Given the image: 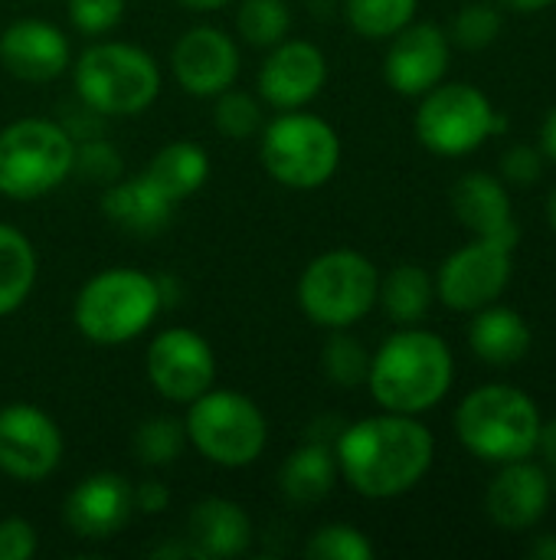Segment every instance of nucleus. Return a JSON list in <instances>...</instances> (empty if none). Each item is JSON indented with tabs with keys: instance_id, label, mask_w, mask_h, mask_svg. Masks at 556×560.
Masks as SVG:
<instances>
[{
	"instance_id": "nucleus-16",
	"label": "nucleus",
	"mask_w": 556,
	"mask_h": 560,
	"mask_svg": "<svg viewBox=\"0 0 556 560\" xmlns=\"http://www.w3.org/2000/svg\"><path fill=\"white\" fill-rule=\"evenodd\" d=\"M383 79L393 92L419 98L446 79L449 69V36L436 23H410L390 36Z\"/></svg>"
},
{
	"instance_id": "nucleus-45",
	"label": "nucleus",
	"mask_w": 556,
	"mask_h": 560,
	"mask_svg": "<svg viewBox=\"0 0 556 560\" xmlns=\"http://www.w3.org/2000/svg\"><path fill=\"white\" fill-rule=\"evenodd\" d=\"M547 223H551V230L556 233V187L551 190V197H547Z\"/></svg>"
},
{
	"instance_id": "nucleus-6",
	"label": "nucleus",
	"mask_w": 556,
	"mask_h": 560,
	"mask_svg": "<svg viewBox=\"0 0 556 560\" xmlns=\"http://www.w3.org/2000/svg\"><path fill=\"white\" fill-rule=\"evenodd\" d=\"M187 443L213 466L246 469L269 443V423L259 404L239 390H203L187 404Z\"/></svg>"
},
{
	"instance_id": "nucleus-44",
	"label": "nucleus",
	"mask_w": 556,
	"mask_h": 560,
	"mask_svg": "<svg viewBox=\"0 0 556 560\" xmlns=\"http://www.w3.org/2000/svg\"><path fill=\"white\" fill-rule=\"evenodd\" d=\"M177 3L187 7V10H197V13H210V10H223L233 0H177Z\"/></svg>"
},
{
	"instance_id": "nucleus-22",
	"label": "nucleus",
	"mask_w": 556,
	"mask_h": 560,
	"mask_svg": "<svg viewBox=\"0 0 556 560\" xmlns=\"http://www.w3.org/2000/svg\"><path fill=\"white\" fill-rule=\"evenodd\" d=\"M102 213L128 230V233H157L170 223L177 203L147 177V174H138V177H128V180H111L102 194Z\"/></svg>"
},
{
	"instance_id": "nucleus-4",
	"label": "nucleus",
	"mask_w": 556,
	"mask_h": 560,
	"mask_svg": "<svg viewBox=\"0 0 556 560\" xmlns=\"http://www.w3.org/2000/svg\"><path fill=\"white\" fill-rule=\"evenodd\" d=\"M164 305V289L144 269H102L75 295L72 322L95 345H125L144 335Z\"/></svg>"
},
{
	"instance_id": "nucleus-29",
	"label": "nucleus",
	"mask_w": 556,
	"mask_h": 560,
	"mask_svg": "<svg viewBox=\"0 0 556 560\" xmlns=\"http://www.w3.org/2000/svg\"><path fill=\"white\" fill-rule=\"evenodd\" d=\"M236 30L249 46L269 49L288 36L292 10L285 0H242L236 13Z\"/></svg>"
},
{
	"instance_id": "nucleus-20",
	"label": "nucleus",
	"mask_w": 556,
	"mask_h": 560,
	"mask_svg": "<svg viewBox=\"0 0 556 560\" xmlns=\"http://www.w3.org/2000/svg\"><path fill=\"white\" fill-rule=\"evenodd\" d=\"M452 210H456L459 223L482 240H495L508 249H514L521 240V226L514 220L511 194L492 174L472 171V174L459 177L452 187Z\"/></svg>"
},
{
	"instance_id": "nucleus-9",
	"label": "nucleus",
	"mask_w": 556,
	"mask_h": 560,
	"mask_svg": "<svg viewBox=\"0 0 556 560\" xmlns=\"http://www.w3.org/2000/svg\"><path fill=\"white\" fill-rule=\"evenodd\" d=\"M262 164L272 180L292 190H315L338 174V131L301 108H288L262 128Z\"/></svg>"
},
{
	"instance_id": "nucleus-10",
	"label": "nucleus",
	"mask_w": 556,
	"mask_h": 560,
	"mask_svg": "<svg viewBox=\"0 0 556 560\" xmlns=\"http://www.w3.org/2000/svg\"><path fill=\"white\" fill-rule=\"evenodd\" d=\"M419 98L416 138L426 151L439 158H465L492 135L495 105L482 89L469 82H439Z\"/></svg>"
},
{
	"instance_id": "nucleus-1",
	"label": "nucleus",
	"mask_w": 556,
	"mask_h": 560,
	"mask_svg": "<svg viewBox=\"0 0 556 560\" xmlns=\"http://www.w3.org/2000/svg\"><path fill=\"white\" fill-rule=\"evenodd\" d=\"M338 472L364 499H397L423 482L433 466V433L410 413L364 417L334 443Z\"/></svg>"
},
{
	"instance_id": "nucleus-26",
	"label": "nucleus",
	"mask_w": 556,
	"mask_h": 560,
	"mask_svg": "<svg viewBox=\"0 0 556 560\" xmlns=\"http://www.w3.org/2000/svg\"><path fill=\"white\" fill-rule=\"evenodd\" d=\"M433 299H436V282L416 262L393 266L380 279V292H377V302L383 305V312L397 325H416V322H423L429 315V308H433Z\"/></svg>"
},
{
	"instance_id": "nucleus-41",
	"label": "nucleus",
	"mask_w": 556,
	"mask_h": 560,
	"mask_svg": "<svg viewBox=\"0 0 556 560\" xmlns=\"http://www.w3.org/2000/svg\"><path fill=\"white\" fill-rule=\"evenodd\" d=\"M537 450L547 456V463L556 469V420L551 423H541V440H537Z\"/></svg>"
},
{
	"instance_id": "nucleus-18",
	"label": "nucleus",
	"mask_w": 556,
	"mask_h": 560,
	"mask_svg": "<svg viewBox=\"0 0 556 560\" xmlns=\"http://www.w3.org/2000/svg\"><path fill=\"white\" fill-rule=\"evenodd\" d=\"M69 62L66 33L46 20H16L0 33V66L20 82H52Z\"/></svg>"
},
{
	"instance_id": "nucleus-34",
	"label": "nucleus",
	"mask_w": 556,
	"mask_h": 560,
	"mask_svg": "<svg viewBox=\"0 0 556 560\" xmlns=\"http://www.w3.org/2000/svg\"><path fill=\"white\" fill-rule=\"evenodd\" d=\"M498 36H501V13L485 0L465 3L452 20V39L462 49H488Z\"/></svg>"
},
{
	"instance_id": "nucleus-25",
	"label": "nucleus",
	"mask_w": 556,
	"mask_h": 560,
	"mask_svg": "<svg viewBox=\"0 0 556 560\" xmlns=\"http://www.w3.org/2000/svg\"><path fill=\"white\" fill-rule=\"evenodd\" d=\"M144 174H147L174 203H180V200L193 197V194L206 184V177H210V158H206V151H203L200 144H193V141H170V144H164V148L147 161Z\"/></svg>"
},
{
	"instance_id": "nucleus-3",
	"label": "nucleus",
	"mask_w": 556,
	"mask_h": 560,
	"mask_svg": "<svg viewBox=\"0 0 556 560\" xmlns=\"http://www.w3.org/2000/svg\"><path fill=\"white\" fill-rule=\"evenodd\" d=\"M541 423L537 404L511 384L478 387L456 410V436L462 446L472 456L501 466L537 453Z\"/></svg>"
},
{
	"instance_id": "nucleus-42",
	"label": "nucleus",
	"mask_w": 556,
	"mask_h": 560,
	"mask_svg": "<svg viewBox=\"0 0 556 560\" xmlns=\"http://www.w3.org/2000/svg\"><path fill=\"white\" fill-rule=\"evenodd\" d=\"M528 555L534 560H556V535H541L531 541Z\"/></svg>"
},
{
	"instance_id": "nucleus-2",
	"label": "nucleus",
	"mask_w": 556,
	"mask_h": 560,
	"mask_svg": "<svg viewBox=\"0 0 556 560\" xmlns=\"http://www.w3.org/2000/svg\"><path fill=\"white\" fill-rule=\"evenodd\" d=\"M452 374L449 345L433 331L403 325L370 354L367 387L383 410L419 417L449 394Z\"/></svg>"
},
{
	"instance_id": "nucleus-23",
	"label": "nucleus",
	"mask_w": 556,
	"mask_h": 560,
	"mask_svg": "<svg viewBox=\"0 0 556 560\" xmlns=\"http://www.w3.org/2000/svg\"><path fill=\"white\" fill-rule=\"evenodd\" d=\"M531 341H534V335H531L524 315H518L514 308L495 305V302L478 308L475 322L469 325V345H472L475 358L492 368H511V364L524 361V354L531 351Z\"/></svg>"
},
{
	"instance_id": "nucleus-28",
	"label": "nucleus",
	"mask_w": 556,
	"mask_h": 560,
	"mask_svg": "<svg viewBox=\"0 0 556 560\" xmlns=\"http://www.w3.org/2000/svg\"><path fill=\"white\" fill-rule=\"evenodd\" d=\"M419 0H344L347 23L364 39H390L413 23Z\"/></svg>"
},
{
	"instance_id": "nucleus-21",
	"label": "nucleus",
	"mask_w": 556,
	"mask_h": 560,
	"mask_svg": "<svg viewBox=\"0 0 556 560\" xmlns=\"http://www.w3.org/2000/svg\"><path fill=\"white\" fill-rule=\"evenodd\" d=\"M187 541L203 558H239L252 545V522L242 505L229 499H203L187 515Z\"/></svg>"
},
{
	"instance_id": "nucleus-35",
	"label": "nucleus",
	"mask_w": 556,
	"mask_h": 560,
	"mask_svg": "<svg viewBox=\"0 0 556 560\" xmlns=\"http://www.w3.org/2000/svg\"><path fill=\"white\" fill-rule=\"evenodd\" d=\"M121 154L115 151V144L108 141H98V138H85L82 144L75 141V161H72V171L82 174L85 180H95V184H111L121 177Z\"/></svg>"
},
{
	"instance_id": "nucleus-13",
	"label": "nucleus",
	"mask_w": 556,
	"mask_h": 560,
	"mask_svg": "<svg viewBox=\"0 0 556 560\" xmlns=\"http://www.w3.org/2000/svg\"><path fill=\"white\" fill-rule=\"evenodd\" d=\"M151 387L170 404H190L216 381V358L203 335L190 328H164L144 358Z\"/></svg>"
},
{
	"instance_id": "nucleus-8",
	"label": "nucleus",
	"mask_w": 556,
	"mask_h": 560,
	"mask_svg": "<svg viewBox=\"0 0 556 560\" xmlns=\"http://www.w3.org/2000/svg\"><path fill=\"white\" fill-rule=\"evenodd\" d=\"M380 272L357 249H328L315 256L298 279V305L308 322L334 331L351 328L377 305Z\"/></svg>"
},
{
	"instance_id": "nucleus-17",
	"label": "nucleus",
	"mask_w": 556,
	"mask_h": 560,
	"mask_svg": "<svg viewBox=\"0 0 556 560\" xmlns=\"http://www.w3.org/2000/svg\"><path fill=\"white\" fill-rule=\"evenodd\" d=\"M134 515V486L118 472H95L82 479L62 509V518L75 538L108 541Z\"/></svg>"
},
{
	"instance_id": "nucleus-27",
	"label": "nucleus",
	"mask_w": 556,
	"mask_h": 560,
	"mask_svg": "<svg viewBox=\"0 0 556 560\" xmlns=\"http://www.w3.org/2000/svg\"><path fill=\"white\" fill-rule=\"evenodd\" d=\"M39 259L33 243L16 230L0 223V318L13 315L33 292Z\"/></svg>"
},
{
	"instance_id": "nucleus-43",
	"label": "nucleus",
	"mask_w": 556,
	"mask_h": 560,
	"mask_svg": "<svg viewBox=\"0 0 556 560\" xmlns=\"http://www.w3.org/2000/svg\"><path fill=\"white\" fill-rule=\"evenodd\" d=\"M498 3L508 7V10H518V13H537V10L554 7L556 0H498Z\"/></svg>"
},
{
	"instance_id": "nucleus-33",
	"label": "nucleus",
	"mask_w": 556,
	"mask_h": 560,
	"mask_svg": "<svg viewBox=\"0 0 556 560\" xmlns=\"http://www.w3.org/2000/svg\"><path fill=\"white\" fill-rule=\"evenodd\" d=\"M305 558L311 560H374V545L370 538L354 528V525H324L318 528L308 545H305Z\"/></svg>"
},
{
	"instance_id": "nucleus-15",
	"label": "nucleus",
	"mask_w": 556,
	"mask_h": 560,
	"mask_svg": "<svg viewBox=\"0 0 556 560\" xmlns=\"http://www.w3.org/2000/svg\"><path fill=\"white\" fill-rule=\"evenodd\" d=\"M328 82V59L308 39H282L269 46L265 62L259 66V95L279 108H301L308 105Z\"/></svg>"
},
{
	"instance_id": "nucleus-30",
	"label": "nucleus",
	"mask_w": 556,
	"mask_h": 560,
	"mask_svg": "<svg viewBox=\"0 0 556 560\" xmlns=\"http://www.w3.org/2000/svg\"><path fill=\"white\" fill-rule=\"evenodd\" d=\"M184 443H187V430L174 417H151V420H144L134 430V440H131L134 456L144 466H170L184 453Z\"/></svg>"
},
{
	"instance_id": "nucleus-19",
	"label": "nucleus",
	"mask_w": 556,
	"mask_h": 560,
	"mask_svg": "<svg viewBox=\"0 0 556 560\" xmlns=\"http://www.w3.org/2000/svg\"><path fill=\"white\" fill-rule=\"evenodd\" d=\"M551 492H554L551 476L541 466L528 459L505 463V469L495 476V482L485 492V512L498 528L524 532L547 515Z\"/></svg>"
},
{
	"instance_id": "nucleus-37",
	"label": "nucleus",
	"mask_w": 556,
	"mask_h": 560,
	"mask_svg": "<svg viewBox=\"0 0 556 560\" xmlns=\"http://www.w3.org/2000/svg\"><path fill=\"white\" fill-rule=\"evenodd\" d=\"M501 177L518 187H531L544 177V158L531 144H511L501 154Z\"/></svg>"
},
{
	"instance_id": "nucleus-31",
	"label": "nucleus",
	"mask_w": 556,
	"mask_h": 560,
	"mask_svg": "<svg viewBox=\"0 0 556 560\" xmlns=\"http://www.w3.org/2000/svg\"><path fill=\"white\" fill-rule=\"evenodd\" d=\"M367 371H370V354L364 341L347 335V328H334V335L324 345V374L338 387H360L367 384Z\"/></svg>"
},
{
	"instance_id": "nucleus-40",
	"label": "nucleus",
	"mask_w": 556,
	"mask_h": 560,
	"mask_svg": "<svg viewBox=\"0 0 556 560\" xmlns=\"http://www.w3.org/2000/svg\"><path fill=\"white\" fill-rule=\"evenodd\" d=\"M541 151L556 161V105L547 112V118H544V125H541Z\"/></svg>"
},
{
	"instance_id": "nucleus-7",
	"label": "nucleus",
	"mask_w": 556,
	"mask_h": 560,
	"mask_svg": "<svg viewBox=\"0 0 556 560\" xmlns=\"http://www.w3.org/2000/svg\"><path fill=\"white\" fill-rule=\"evenodd\" d=\"M75 161V138L49 118H20L0 128V194L39 200L52 194Z\"/></svg>"
},
{
	"instance_id": "nucleus-14",
	"label": "nucleus",
	"mask_w": 556,
	"mask_h": 560,
	"mask_svg": "<svg viewBox=\"0 0 556 560\" xmlns=\"http://www.w3.org/2000/svg\"><path fill=\"white\" fill-rule=\"evenodd\" d=\"M170 69L187 95L216 98L239 79V46L216 26H193L174 43Z\"/></svg>"
},
{
	"instance_id": "nucleus-12",
	"label": "nucleus",
	"mask_w": 556,
	"mask_h": 560,
	"mask_svg": "<svg viewBox=\"0 0 556 560\" xmlns=\"http://www.w3.org/2000/svg\"><path fill=\"white\" fill-rule=\"evenodd\" d=\"M511 256L514 249L475 236L439 266L436 295L452 312H478L492 305L511 282Z\"/></svg>"
},
{
	"instance_id": "nucleus-11",
	"label": "nucleus",
	"mask_w": 556,
	"mask_h": 560,
	"mask_svg": "<svg viewBox=\"0 0 556 560\" xmlns=\"http://www.w3.org/2000/svg\"><path fill=\"white\" fill-rule=\"evenodd\" d=\"M62 463V430L36 404L0 410V472L16 482H43Z\"/></svg>"
},
{
	"instance_id": "nucleus-46",
	"label": "nucleus",
	"mask_w": 556,
	"mask_h": 560,
	"mask_svg": "<svg viewBox=\"0 0 556 560\" xmlns=\"http://www.w3.org/2000/svg\"><path fill=\"white\" fill-rule=\"evenodd\" d=\"M551 486H554V489H556V476H554V479H551Z\"/></svg>"
},
{
	"instance_id": "nucleus-32",
	"label": "nucleus",
	"mask_w": 556,
	"mask_h": 560,
	"mask_svg": "<svg viewBox=\"0 0 556 560\" xmlns=\"http://www.w3.org/2000/svg\"><path fill=\"white\" fill-rule=\"evenodd\" d=\"M213 121L216 131L229 141H246L252 135L262 131V105L242 92V89H226L216 95V108H213Z\"/></svg>"
},
{
	"instance_id": "nucleus-38",
	"label": "nucleus",
	"mask_w": 556,
	"mask_h": 560,
	"mask_svg": "<svg viewBox=\"0 0 556 560\" xmlns=\"http://www.w3.org/2000/svg\"><path fill=\"white\" fill-rule=\"evenodd\" d=\"M39 551L36 528L23 518L0 522V560H29Z\"/></svg>"
},
{
	"instance_id": "nucleus-39",
	"label": "nucleus",
	"mask_w": 556,
	"mask_h": 560,
	"mask_svg": "<svg viewBox=\"0 0 556 560\" xmlns=\"http://www.w3.org/2000/svg\"><path fill=\"white\" fill-rule=\"evenodd\" d=\"M170 505V489L157 479H144L141 486H134V509L141 515H161Z\"/></svg>"
},
{
	"instance_id": "nucleus-36",
	"label": "nucleus",
	"mask_w": 556,
	"mask_h": 560,
	"mask_svg": "<svg viewBox=\"0 0 556 560\" xmlns=\"http://www.w3.org/2000/svg\"><path fill=\"white\" fill-rule=\"evenodd\" d=\"M125 16V0H69V20L85 36L115 30Z\"/></svg>"
},
{
	"instance_id": "nucleus-24",
	"label": "nucleus",
	"mask_w": 556,
	"mask_h": 560,
	"mask_svg": "<svg viewBox=\"0 0 556 560\" xmlns=\"http://www.w3.org/2000/svg\"><path fill=\"white\" fill-rule=\"evenodd\" d=\"M338 482V456L324 443L298 446L279 469V489L295 505H318Z\"/></svg>"
},
{
	"instance_id": "nucleus-5",
	"label": "nucleus",
	"mask_w": 556,
	"mask_h": 560,
	"mask_svg": "<svg viewBox=\"0 0 556 560\" xmlns=\"http://www.w3.org/2000/svg\"><path fill=\"white\" fill-rule=\"evenodd\" d=\"M75 92L98 115H141L161 95V69L151 52L131 43H95L72 69Z\"/></svg>"
}]
</instances>
